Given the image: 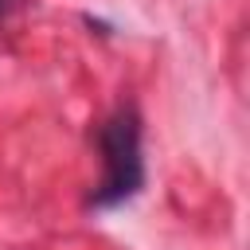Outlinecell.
<instances>
[{"mask_svg":"<svg viewBox=\"0 0 250 250\" xmlns=\"http://www.w3.org/2000/svg\"><path fill=\"white\" fill-rule=\"evenodd\" d=\"M98 152H102V176L90 191L94 207H117L137 195L145 184V156H141V117L133 105L113 109L98 125Z\"/></svg>","mask_w":250,"mask_h":250,"instance_id":"obj_1","label":"cell"},{"mask_svg":"<svg viewBox=\"0 0 250 250\" xmlns=\"http://www.w3.org/2000/svg\"><path fill=\"white\" fill-rule=\"evenodd\" d=\"M4 8H8V0H0V12H4Z\"/></svg>","mask_w":250,"mask_h":250,"instance_id":"obj_2","label":"cell"}]
</instances>
